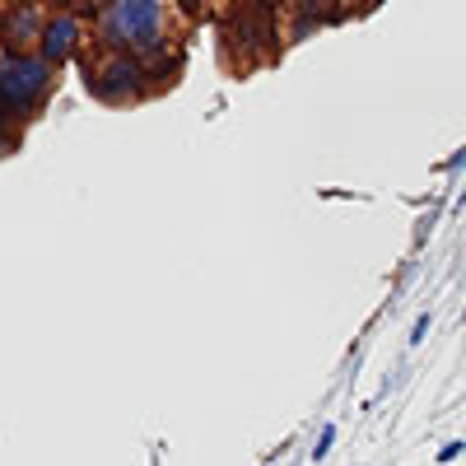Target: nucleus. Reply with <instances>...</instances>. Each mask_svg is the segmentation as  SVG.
I'll list each match as a JSON object with an SVG mask.
<instances>
[{"instance_id":"nucleus-1","label":"nucleus","mask_w":466,"mask_h":466,"mask_svg":"<svg viewBox=\"0 0 466 466\" xmlns=\"http://www.w3.org/2000/svg\"><path fill=\"white\" fill-rule=\"evenodd\" d=\"M103 37L136 56L159 52L164 47V0H112L103 10Z\"/></svg>"},{"instance_id":"nucleus-2","label":"nucleus","mask_w":466,"mask_h":466,"mask_svg":"<svg viewBox=\"0 0 466 466\" xmlns=\"http://www.w3.org/2000/svg\"><path fill=\"white\" fill-rule=\"evenodd\" d=\"M52 85V61L43 56H10L0 66V116L28 112Z\"/></svg>"},{"instance_id":"nucleus-3","label":"nucleus","mask_w":466,"mask_h":466,"mask_svg":"<svg viewBox=\"0 0 466 466\" xmlns=\"http://www.w3.org/2000/svg\"><path fill=\"white\" fill-rule=\"evenodd\" d=\"M89 80H94V89H98L103 98H131L136 85H140V66H136L131 56H112L98 75H89Z\"/></svg>"},{"instance_id":"nucleus-4","label":"nucleus","mask_w":466,"mask_h":466,"mask_svg":"<svg viewBox=\"0 0 466 466\" xmlns=\"http://www.w3.org/2000/svg\"><path fill=\"white\" fill-rule=\"evenodd\" d=\"M75 43H80V19L75 15H56V19H47V28H43V61H52V66H61L70 52H75Z\"/></svg>"},{"instance_id":"nucleus-5","label":"nucleus","mask_w":466,"mask_h":466,"mask_svg":"<svg viewBox=\"0 0 466 466\" xmlns=\"http://www.w3.org/2000/svg\"><path fill=\"white\" fill-rule=\"evenodd\" d=\"M43 19H37V10L33 5H24L19 15H10L5 19V37H10V47H24V43H33V37H37V43H43Z\"/></svg>"},{"instance_id":"nucleus-6","label":"nucleus","mask_w":466,"mask_h":466,"mask_svg":"<svg viewBox=\"0 0 466 466\" xmlns=\"http://www.w3.org/2000/svg\"><path fill=\"white\" fill-rule=\"evenodd\" d=\"M331 439H336V430L327 424V430H322V439H318V448H313V457H327V452H331Z\"/></svg>"},{"instance_id":"nucleus-7","label":"nucleus","mask_w":466,"mask_h":466,"mask_svg":"<svg viewBox=\"0 0 466 466\" xmlns=\"http://www.w3.org/2000/svg\"><path fill=\"white\" fill-rule=\"evenodd\" d=\"M424 331H430V318H420V322H415V331H410V345H420V340H424Z\"/></svg>"},{"instance_id":"nucleus-8","label":"nucleus","mask_w":466,"mask_h":466,"mask_svg":"<svg viewBox=\"0 0 466 466\" xmlns=\"http://www.w3.org/2000/svg\"><path fill=\"white\" fill-rule=\"evenodd\" d=\"M75 5H103V0H75Z\"/></svg>"}]
</instances>
